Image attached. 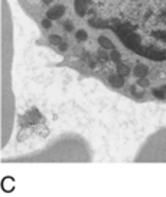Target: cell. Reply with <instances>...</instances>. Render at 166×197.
<instances>
[{
	"instance_id": "6da1fadb",
	"label": "cell",
	"mask_w": 166,
	"mask_h": 197,
	"mask_svg": "<svg viewBox=\"0 0 166 197\" xmlns=\"http://www.w3.org/2000/svg\"><path fill=\"white\" fill-rule=\"evenodd\" d=\"M65 9L62 4H56V6H52L49 10L46 12V18L51 19V20H58V19L62 18V14H64Z\"/></svg>"
},
{
	"instance_id": "7a4b0ae2",
	"label": "cell",
	"mask_w": 166,
	"mask_h": 197,
	"mask_svg": "<svg viewBox=\"0 0 166 197\" xmlns=\"http://www.w3.org/2000/svg\"><path fill=\"white\" fill-rule=\"evenodd\" d=\"M147 73H149V69H147V66H146V65H143V63L136 65V66H134V69H133V75L136 76L137 79L146 78V76H147Z\"/></svg>"
},
{
	"instance_id": "3957f363",
	"label": "cell",
	"mask_w": 166,
	"mask_h": 197,
	"mask_svg": "<svg viewBox=\"0 0 166 197\" xmlns=\"http://www.w3.org/2000/svg\"><path fill=\"white\" fill-rule=\"evenodd\" d=\"M108 82H110L111 86H114V88H121L124 85V78L121 75H119V73H115V75H110Z\"/></svg>"
},
{
	"instance_id": "277c9868",
	"label": "cell",
	"mask_w": 166,
	"mask_h": 197,
	"mask_svg": "<svg viewBox=\"0 0 166 197\" xmlns=\"http://www.w3.org/2000/svg\"><path fill=\"white\" fill-rule=\"evenodd\" d=\"M98 45H100L103 49H114V45H113V42L110 39H108L107 36H104V35H101V36H98Z\"/></svg>"
},
{
	"instance_id": "5b68a950",
	"label": "cell",
	"mask_w": 166,
	"mask_h": 197,
	"mask_svg": "<svg viewBox=\"0 0 166 197\" xmlns=\"http://www.w3.org/2000/svg\"><path fill=\"white\" fill-rule=\"evenodd\" d=\"M117 73H119V75H121L123 78H124V76H127L130 73L129 66H126V65H123L121 62H119V63H117Z\"/></svg>"
},
{
	"instance_id": "8992f818",
	"label": "cell",
	"mask_w": 166,
	"mask_h": 197,
	"mask_svg": "<svg viewBox=\"0 0 166 197\" xmlns=\"http://www.w3.org/2000/svg\"><path fill=\"white\" fill-rule=\"evenodd\" d=\"M152 92H153L155 98H158V99H160V101L166 99V92H165L163 89H158V88H153V89H152Z\"/></svg>"
},
{
	"instance_id": "52a82bcc",
	"label": "cell",
	"mask_w": 166,
	"mask_h": 197,
	"mask_svg": "<svg viewBox=\"0 0 166 197\" xmlns=\"http://www.w3.org/2000/svg\"><path fill=\"white\" fill-rule=\"evenodd\" d=\"M87 32L84 30V29H79V30H77V33H75V39L78 40V42H85V39H87Z\"/></svg>"
},
{
	"instance_id": "ba28073f",
	"label": "cell",
	"mask_w": 166,
	"mask_h": 197,
	"mask_svg": "<svg viewBox=\"0 0 166 197\" xmlns=\"http://www.w3.org/2000/svg\"><path fill=\"white\" fill-rule=\"evenodd\" d=\"M49 42L52 43V45H55V46H59L62 43V38L59 35H51L49 36Z\"/></svg>"
},
{
	"instance_id": "9c48e42d",
	"label": "cell",
	"mask_w": 166,
	"mask_h": 197,
	"mask_svg": "<svg viewBox=\"0 0 166 197\" xmlns=\"http://www.w3.org/2000/svg\"><path fill=\"white\" fill-rule=\"evenodd\" d=\"M62 28H64V30L67 33L74 32V23H69V22H67V23H64V25H62Z\"/></svg>"
},
{
	"instance_id": "30bf717a",
	"label": "cell",
	"mask_w": 166,
	"mask_h": 197,
	"mask_svg": "<svg viewBox=\"0 0 166 197\" xmlns=\"http://www.w3.org/2000/svg\"><path fill=\"white\" fill-rule=\"evenodd\" d=\"M40 23H42V28L43 29H51V26H52V20H51V19H48V18L43 19Z\"/></svg>"
},
{
	"instance_id": "8fae6325",
	"label": "cell",
	"mask_w": 166,
	"mask_h": 197,
	"mask_svg": "<svg viewBox=\"0 0 166 197\" xmlns=\"http://www.w3.org/2000/svg\"><path fill=\"white\" fill-rule=\"evenodd\" d=\"M149 83H150V82H149L146 78H140L139 81H137V85L142 86V88H146V86H149Z\"/></svg>"
},
{
	"instance_id": "7c38bea8",
	"label": "cell",
	"mask_w": 166,
	"mask_h": 197,
	"mask_svg": "<svg viewBox=\"0 0 166 197\" xmlns=\"http://www.w3.org/2000/svg\"><path fill=\"white\" fill-rule=\"evenodd\" d=\"M58 48H59V50H62V52H65V50H68V45H67V43H64V42H62Z\"/></svg>"
},
{
	"instance_id": "4fadbf2b",
	"label": "cell",
	"mask_w": 166,
	"mask_h": 197,
	"mask_svg": "<svg viewBox=\"0 0 166 197\" xmlns=\"http://www.w3.org/2000/svg\"><path fill=\"white\" fill-rule=\"evenodd\" d=\"M43 3H51V2H54V0H42Z\"/></svg>"
},
{
	"instance_id": "5bb4252c",
	"label": "cell",
	"mask_w": 166,
	"mask_h": 197,
	"mask_svg": "<svg viewBox=\"0 0 166 197\" xmlns=\"http://www.w3.org/2000/svg\"><path fill=\"white\" fill-rule=\"evenodd\" d=\"M162 89H163V91H165V92H166V83H165V85H163V88H162Z\"/></svg>"
}]
</instances>
